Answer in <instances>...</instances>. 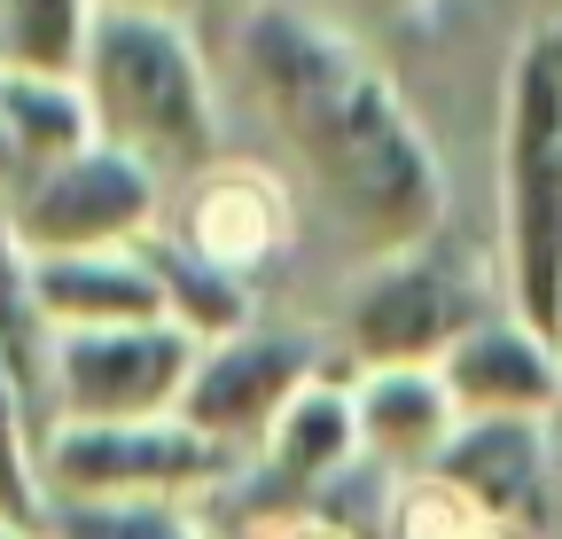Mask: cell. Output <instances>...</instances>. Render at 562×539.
Here are the masks:
<instances>
[{
    "mask_svg": "<svg viewBox=\"0 0 562 539\" xmlns=\"http://www.w3.org/2000/svg\"><path fill=\"white\" fill-rule=\"evenodd\" d=\"M0 195H9V157H0Z\"/></svg>",
    "mask_w": 562,
    "mask_h": 539,
    "instance_id": "obj_22",
    "label": "cell"
},
{
    "mask_svg": "<svg viewBox=\"0 0 562 539\" xmlns=\"http://www.w3.org/2000/svg\"><path fill=\"white\" fill-rule=\"evenodd\" d=\"M501 305L562 345V16L531 24L501 79Z\"/></svg>",
    "mask_w": 562,
    "mask_h": 539,
    "instance_id": "obj_3",
    "label": "cell"
},
{
    "mask_svg": "<svg viewBox=\"0 0 562 539\" xmlns=\"http://www.w3.org/2000/svg\"><path fill=\"white\" fill-rule=\"evenodd\" d=\"M94 142L87 94L63 79H0V157H9V188H24L32 172L79 157ZM9 204V195H0Z\"/></svg>",
    "mask_w": 562,
    "mask_h": 539,
    "instance_id": "obj_15",
    "label": "cell"
},
{
    "mask_svg": "<svg viewBox=\"0 0 562 539\" xmlns=\"http://www.w3.org/2000/svg\"><path fill=\"white\" fill-rule=\"evenodd\" d=\"M165 220V180L140 172L133 157L87 142L79 157H63L47 172H32L24 188H9L0 227L16 235L24 258H70V250H133L149 243Z\"/></svg>",
    "mask_w": 562,
    "mask_h": 539,
    "instance_id": "obj_6",
    "label": "cell"
},
{
    "mask_svg": "<svg viewBox=\"0 0 562 539\" xmlns=\"http://www.w3.org/2000/svg\"><path fill=\"white\" fill-rule=\"evenodd\" d=\"M391 531H398V539H508L501 524H484V516H476L461 493H446L438 478H422V485H398Z\"/></svg>",
    "mask_w": 562,
    "mask_h": 539,
    "instance_id": "obj_19",
    "label": "cell"
},
{
    "mask_svg": "<svg viewBox=\"0 0 562 539\" xmlns=\"http://www.w3.org/2000/svg\"><path fill=\"white\" fill-rule=\"evenodd\" d=\"M195 352L203 345L180 321L55 336V415L63 423H165L188 398Z\"/></svg>",
    "mask_w": 562,
    "mask_h": 539,
    "instance_id": "obj_8",
    "label": "cell"
},
{
    "mask_svg": "<svg viewBox=\"0 0 562 539\" xmlns=\"http://www.w3.org/2000/svg\"><path fill=\"white\" fill-rule=\"evenodd\" d=\"M0 539H47V531H32V524H9V516H0Z\"/></svg>",
    "mask_w": 562,
    "mask_h": 539,
    "instance_id": "obj_20",
    "label": "cell"
},
{
    "mask_svg": "<svg viewBox=\"0 0 562 539\" xmlns=\"http://www.w3.org/2000/svg\"><path fill=\"white\" fill-rule=\"evenodd\" d=\"M484 313H501V290L461 250H446V243L398 250V258L368 266L351 305H344L351 375H368V368H446V352Z\"/></svg>",
    "mask_w": 562,
    "mask_h": 539,
    "instance_id": "obj_4",
    "label": "cell"
},
{
    "mask_svg": "<svg viewBox=\"0 0 562 539\" xmlns=\"http://www.w3.org/2000/svg\"><path fill=\"white\" fill-rule=\"evenodd\" d=\"M438 375L453 391L461 423H554V407H562V345L524 328L508 305L484 313L446 352Z\"/></svg>",
    "mask_w": 562,
    "mask_h": 539,
    "instance_id": "obj_11",
    "label": "cell"
},
{
    "mask_svg": "<svg viewBox=\"0 0 562 539\" xmlns=\"http://www.w3.org/2000/svg\"><path fill=\"white\" fill-rule=\"evenodd\" d=\"M188 258H203L211 274H227L250 290L258 266L290 250V188L266 165H211L180 195V227H165Z\"/></svg>",
    "mask_w": 562,
    "mask_h": 539,
    "instance_id": "obj_10",
    "label": "cell"
},
{
    "mask_svg": "<svg viewBox=\"0 0 562 539\" xmlns=\"http://www.w3.org/2000/svg\"><path fill=\"white\" fill-rule=\"evenodd\" d=\"M87 32H94V9H79V0H0V79L79 87Z\"/></svg>",
    "mask_w": 562,
    "mask_h": 539,
    "instance_id": "obj_16",
    "label": "cell"
},
{
    "mask_svg": "<svg viewBox=\"0 0 562 539\" xmlns=\"http://www.w3.org/2000/svg\"><path fill=\"white\" fill-rule=\"evenodd\" d=\"M32 290H40V305H47L55 336L165 321V290H157V258H149V243H133V250L32 258Z\"/></svg>",
    "mask_w": 562,
    "mask_h": 539,
    "instance_id": "obj_13",
    "label": "cell"
},
{
    "mask_svg": "<svg viewBox=\"0 0 562 539\" xmlns=\"http://www.w3.org/2000/svg\"><path fill=\"white\" fill-rule=\"evenodd\" d=\"M351 430H360V461L391 469L398 485H422L461 438V407L438 368H368L351 375Z\"/></svg>",
    "mask_w": 562,
    "mask_h": 539,
    "instance_id": "obj_12",
    "label": "cell"
},
{
    "mask_svg": "<svg viewBox=\"0 0 562 539\" xmlns=\"http://www.w3.org/2000/svg\"><path fill=\"white\" fill-rule=\"evenodd\" d=\"M47 539H203L188 501H47Z\"/></svg>",
    "mask_w": 562,
    "mask_h": 539,
    "instance_id": "obj_17",
    "label": "cell"
},
{
    "mask_svg": "<svg viewBox=\"0 0 562 539\" xmlns=\"http://www.w3.org/2000/svg\"><path fill=\"white\" fill-rule=\"evenodd\" d=\"M547 430H554V453H562V407H554V423H547Z\"/></svg>",
    "mask_w": 562,
    "mask_h": 539,
    "instance_id": "obj_21",
    "label": "cell"
},
{
    "mask_svg": "<svg viewBox=\"0 0 562 539\" xmlns=\"http://www.w3.org/2000/svg\"><path fill=\"white\" fill-rule=\"evenodd\" d=\"M430 478L508 539H554L562 524V453L547 423H461Z\"/></svg>",
    "mask_w": 562,
    "mask_h": 539,
    "instance_id": "obj_9",
    "label": "cell"
},
{
    "mask_svg": "<svg viewBox=\"0 0 562 539\" xmlns=\"http://www.w3.org/2000/svg\"><path fill=\"white\" fill-rule=\"evenodd\" d=\"M321 375H328V360H321V345H313L305 328L250 321V328H235V336H220V345L195 352L180 423L250 469V453L273 438V423L290 415Z\"/></svg>",
    "mask_w": 562,
    "mask_h": 539,
    "instance_id": "obj_7",
    "label": "cell"
},
{
    "mask_svg": "<svg viewBox=\"0 0 562 539\" xmlns=\"http://www.w3.org/2000/svg\"><path fill=\"white\" fill-rule=\"evenodd\" d=\"M94 142L133 157L140 172L203 180L220 157V87L211 63L172 9H94L87 32V71H79Z\"/></svg>",
    "mask_w": 562,
    "mask_h": 539,
    "instance_id": "obj_2",
    "label": "cell"
},
{
    "mask_svg": "<svg viewBox=\"0 0 562 539\" xmlns=\"http://www.w3.org/2000/svg\"><path fill=\"white\" fill-rule=\"evenodd\" d=\"M235 63L290 180L328 212V227L351 250H368V266L438 243V149L360 40L313 9H250L235 16Z\"/></svg>",
    "mask_w": 562,
    "mask_h": 539,
    "instance_id": "obj_1",
    "label": "cell"
},
{
    "mask_svg": "<svg viewBox=\"0 0 562 539\" xmlns=\"http://www.w3.org/2000/svg\"><path fill=\"white\" fill-rule=\"evenodd\" d=\"M351 461H360V430H351V375H321L297 407L273 423V438L250 453V478H258V493L281 501V516H297V501L328 493Z\"/></svg>",
    "mask_w": 562,
    "mask_h": 539,
    "instance_id": "obj_14",
    "label": "cell"
},
{
    "mask_svg": "<svg viewBox=\"0 0 562 539\" xmlns=\"http://www.w3.org/2000/svg\"><path fill=\"white\" fill-rule=\"evenodd\" d=\"M235 453L195 438L180 415L165 423H63L40 446L47 501H203L235 478Z\"/></svg>",
    "mask_w": 562,
    "mask_h": 539,
    "instance_id": "obj_5",
    "label": "cell"
},
{
    "mask_svg": "<svg viewBox=\"0 0 562 539\" xmlns=\"http://www.w3.org/2000/svg\"><path fill=\"white\" fill-rule=\"evenodd\" d=\"M0 516L47 531V485H40V430L24 415L16 383L0 375Z\"/></svg>",
    "mask_w": 562,
    "mask_h": 539,
    "instance_id": "obj_18",
    "label": "cell"
}]
</instances>
